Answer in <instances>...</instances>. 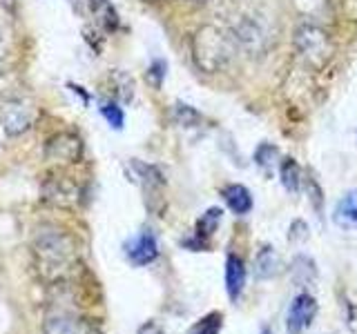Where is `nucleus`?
Listing matches in <instances>:
<instances>
[{
	"label": "nucleus",
	"instance_id": "obj_1",
	"mask_svg": "<svg viewBox=\"0 0 357 334\" xmlns=\"http://www.w3.org/2000/svg\"><path fill=\"white\" fill-rule=\"evenodd\" d=\"M33 267L43 283H61L74 270L76 250L72 239L56 228H43L31 241Z\"/></svg>",
	"mask_w": 357,
	"mask_h": 334
},
{
	"label": "nucleus",
	"instance_id": "obj_2",
	"mask_svg": "<svg viewBox=\"0 0 357 334\" xmlns=\"http://www.w3.org/2000/svg\"><path fill=\"white\" fill-rule=\"evenodd\" d=\"M190 49H192L195 65L206 74L223 72L239 51L232 31L217 25L199 27L190 42Z\"/></svg>",
	"mask_w": 357,
	"mask_h": 334
},
{
	"label": "nucleus",
	"instance_id": "obj_3",
	"mask_svg": "<svg viewBox=\"0 0 357 334\" xmlns=\"http://www.w3.org/2000/svg\"><path fill=\"white\" fill-rule=\"evenodd\" d=\"M295 47L297 54L310 65L312 70H321L333 56V42L326 29H321L315 22H304L295 31Z\"/></svg>",
	"mask_w": 357,
	"mask_h": 334
},
{
	"label": "nucleus",
	"instance_id": "obj_4",
	"mask_svg": "<svg viewBox=\"0 0 357 334\" xmlns=\"http://www.w3.org/2000/svg\"><path fill=\"white\" fill-rule=\"evenodd\" d=\"M230 31L237 47L248 56H264L273 47V31L259 16H241Z\"/></svg>",
	"mask_w": 357,
	"mask_h": 334
},
{
	"label": "nucleus",
	"instance_id": "obj_5",
	"mask_svg": "<svg viewBox=\"0 0 357 334\" xmlns=\"http://www.w3.org/2000/svg\"><path fill=\"white\" fill-rule=\"evenodd\" d=\"M317 317V301L308 292H299L290 301L286 312V330L288 334H304Z\"/></svg>",
	"mask_w": 357,
	"mask_h": 334
},
{
	"label": "nucleus",
	"instance_id": "obj_6",
	"mask_svg": "<svg viewBox=\"0 0 357 334\" xmlns=\"http://www.w3.org/2000/svg\"><path fill=\"white\" fill-rule=\"evenodd\" d=\"M83 156V143L78 141L74 134H54V136L45 143V159L56 163H76Z\"/></svg>",
	"mask_w": 357,
	"mask_h": 334
},
{
	"label": "nucleus",
	"instance_id": "obj_7",
	"mask_svg": "<svg viewBox=\"0 0 357 334\" xmlns=\"http://www.w3.org/2000/svg\"><path fill=\"white\" fill-rule=\"evenodd\" d=\"M126 254L130 263L137 267L150 265L152 261H156V256H159V243H156L152 230H141L137 237L130 239L126 243Z\"/></svg>",
	"mask_w": 357,
	"mask_h": 334
},
{
	"label": "nucleus",
	"instance_id": "obj_8",
	"mask_svg": "<svg viewBox=\"0 0 357 334\" xmlns=\"http://www.w3.org/2000/svg\"><path fill=\"white\" fill-rule=\"evenodd\" d=\"M132 170H134V176L139 178V183L145 192V200H148V205L152 207V200H163L161 194H163V185H165V178L161 174V170L156 165H150V163H141L134 159L132 161Z\"/></svg>",
	"mask_w": 357,
	"mask_h": 334
},
{
	"label": "nucleus",
	"instance_id": "obj_9",
	"mask_svg": "<svg viewBox=\"0 0 357 334\" xmlns=\"http://www.w3.org/2000/svg\"><path fill=\"white\" fill-rule=\"evenodd\" d=\"M33 122V109L25 103H9L3 111V127L9 136H18V134L27 132Z\"/></svg>",
	"mask_w": 357,
	"mask_h": 334
},
{
	"label": "nucleus",
	"instance_id": "obj_10",
	"mask_svg": "<svg viewBox=\"0 0 357 334\" xmlns=\"http://www.w3.org/2000/svg\"><path fill=\"white\" fill-rule=\"evenodd\" d=\"M43 198L47 200V203L67 207L78 198V189L72 181H67V178H63V176H56V178H50V181L43 185Z\"/></svg>",
	"mask_w": 357,
	"mask_h": 334
},
{
	"label": "nucleus",
	"instance_id": "obj_11",
	"mask_svg": "<svg viewBox=\"0 0 357 334\" xmlns=\"http://www.w3.org/2000/svg\"><path fill=\"white\" fill-rule=\"evenodd\" d=\"M245 287V265L241 261V256L228 254L226 259V292L230 296L232 303H237L243 294Z\"/></svg>",
	"mask_w": 357,
	"mask_h": 334
},
{
	"label": "nucleus",
	"instance_id": "obj_12",
	"mask_svg": "<svg viewBox=\"0 0 357 334\" xmlns=\"http://www.w3.org/2000/svg\"><path fill=\"white\" fill-rule=\"evenodd\" d=\"M333 223L340 230H357V189L346 192L333 209Z\"/></svg>",
	"mask_w": 357,
	"mask_h": 334
},
{
	"label": "nucleus",
	"instance_id": "obj_13",
	"mask_svg": "<svg viewBox=\"0 0 357 334\" xmlns=\"http://www.w3.org/2000/svg\"><path fill=\"white\" fill-rule=\"evenodd\" d=\"M221 196L226 200V205L234 212L237 216H243V214H250L252 209V194L250 189L245 185H239V183H230L221 189Z\"/></svg>",
	"mask_w": 357,
	"mask_h": 334
},
{
	"label": "nucleus",
	"instance_id": "obj_14",
	"mask_svg": "<svg viewBox=\"0 0 357 334\" xmlns=\"http://www.w3.org/2000/svg\"><path fill=\"white\" fill-rule=\"evenodd\" d=\"M89 14L94 16L96 25L105 31H116L121 27V16L109 0H87Z\"/></svg>",
	"mask_w": 357,
	"mask_h": 334
},
{
	"label": "nucleus",
	"instance_id": "obj_15",
	"mask_svg": "<svg viewBox=\"0 0 357 334\" xmlns=\"http://www.w3.org/2000/svg\"><path fill=\"white\" fill-rule=\"evenodd\" d=\"M279 270H282V259H279L277 250L271 245H264L255 256V276L259 281H268V278L277 276Z\"/></svg>",
	"mask_w": 357,
	"mask_h": 334
},
{
	"label": "nucleus",
	"instance_id": "obj_16",
	"mask_svg": "<svg viewBox=\"0 0 357 334\" xmlns=\"http://www.w3.org/2000/svg\"><path fill=\"white\" fill-rule=\"evenodd\" d=\"M221 218H223V209L221 207H208L204 214L199 216L197 225H195V239L201 245H206V241L215 237V232L219 230Z\"/></svg>",
	"mask_w": 357,
	"mask_h": 334
},
{
	"label": "nucleus",
	"instance_id": "obj_17",
	"mask_svg": "<svg viewBox=\"0 0 357 334\" xmlns=\"http://www.w3.org/2000/svg\"><path fill=\"white\" fill-rule=\"evenodd\" d=\"M290 276L297 285H310L317 278V267L315 261L306 254H299L293 259V267H290Z\"/></svg>",
	"mask_w": 357,
	"mask_h": 334
},
{
	"label": "nucleus",
	"instance_id": "obj_18",
	"mask_svg": "<svg viewBox=\"0 0 357 334\" xmlns=\"http://www.w3.org/2000/svg\"><path fill=\"white\" fill-rule=\"evenodd\" d=\"M279 176H282V185L286 192L297 194L301 187V170L295 159H286L282 161V167H279Z\"/></svg>",
	"mask_w": 357,
	"mask_h": 334
},
{
	"label": "nucleus",
	"instance_id": "obj_19",
	"mask_svg": "<svg viewBox=\"0 0 357 334\" xmlns=\"http://www.w3.org/2000/svg\"><path fill=\"white\" fill-rule=\"evenodd\" d=\"M172 118L176 125H181V127H197L201 125V120H204V116H201L192 105L181 103V100H176L172 107Z\"/></svg>",
	"mask_w": 357,
	"mask_h": 334
},
{
	"label": "nucleus",
	"instance_id": "obj_20",
	"mask_svg": "<svg viewBox=\"0 0 357 334\" xmlns=\"http://www.w3.org/2000/svg\"><path fill=\"white\" fill-rule=\"evenodd\" d=\"M221 328H223V315H221V312H208V315L201 317L185 334H219Z\"/></svg>",
	"mask_w": 357,
	"mask_h": 334
},
{
	"label": "nucleus",
	"instance_id": "obj_21",
	"mask_svg": "<svg viewBox=\"0 0 357 334\" xmlns=\"http://www.w3.org/2000/svg\"><path fill=\"white\" fill-rule=\"evenodd\" d=\"M277 156H279V150L275 148L273 143H261L259 148L255 150V165L268 174L275 167Z\"/></svg>",
	"mask_w": 357,
	"mask_h": 334
},
{
	"label": "nucleus",
	"instance_id": "obj_22",
	"mask_svg": "<svg viewBox=\"0 0 357 334\" xmlns=\"http://www.w3.org/2000/svg\"><path fill=\"white\" fill-rule=\"evenodd\" d=\"M100 114H103L109 127L123 129V125H126V114H123V107L116 103V100H105V103H100Z\"/></svg>",
	"mask_w": 357,
	"mask_h": 334
},
{
	"label": "nucleus",
	"instance_id": "obj_23",
	"mask_svg": "<svg viewBox=\"0 0 357 334\" xmlns=\"http://www.w3.org/2000/svg\"><path fill=\"white\" fill-rule=\"evenodd\" d=\"M165 74H167V63L161 61V58H156V61H152V65L148 67V72H145V78H148V83H150L152 87L159 89V87L163 85V81H165Z\"/></svg>",
	"mask_w": 357,
	"mask_h": 334
},
{
	"label": "nucleus",
	"instance_id": "obj_24",
	"mask_svg": "<svg viewBox=\"0 0 357 334\" xmlns=\"http://www.w3.org/2000/svg\"><path fill=\"white\" fill-rule=\"evenodd\" d=\"M306 192L312 200V207H315L317 212H321V187L317 185L315 178H306Z\"/></svg>",
	"mask_w": 357,
	"mask_h": 334
},
{
	"label": "nucleus",
	"instance_id": "obj_25",
	"mask_svg": "<svg viewBox=\"0 0 357 334\" xmlns=\"http://www.w3.org/2000/svg\"><path fill=\"white\" fill-rule=\"evenodd\" d=\"M308 237L306 234V225H304V221H295L293 225H290V234H288V239L290 241H304Z\"/></svg>",
	"mask_w": 357,
	"mask_h": 334
},
{
	"label": "nucleus",
	"instance_id": "obj_26",
	"mask_svg": "<svg viewBox=\"0 0 357 334\" xmlns=\"http://www.w3.org/2000/svg\"><path fill=\"white\" fill-rule=\"evenodd\" d=\"M344 14L351 20H357V0H344Z\"/></svg>",
	"mask_w": 357,
	"mask_h": 334
},
{
	"label": "nucleus",
	"instance_id": "obj_27",
	"mask_svg": "<svg viewBox=\"0 0 357 334\" xmlns=\"http://www.w3.org/2000/svg\"><path fill=\"white\" fill-rule=\"evenodd\" d=\"M67 89H70V92H74L76 96H81V98H83V103H85V105L89 103V94L85 92V89H83L81 85H74V83H67Z\"/></svg>",
	"mask_w": 357,
	"mask_h": 334
},
{
	"label": "nucleus",
	"instance_id": "obj_28",
	"mask_svg": "<svg viewBox=\"0 0 357 334\" xmlns=\"http://www.w3.org/2000/svg\"><path fill=\"white\" fill-rule=\"evenodd\" d=\"M261 334H273V332H271V330H268V328H264V330H261Z\"/></svg>",
	"mask_w": 357,
	"mask_h": 334
}]
</instances>
